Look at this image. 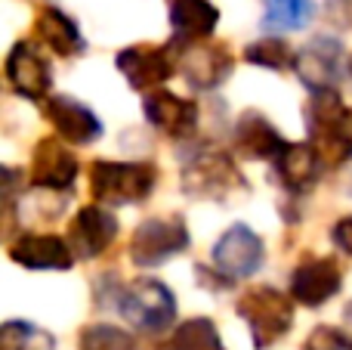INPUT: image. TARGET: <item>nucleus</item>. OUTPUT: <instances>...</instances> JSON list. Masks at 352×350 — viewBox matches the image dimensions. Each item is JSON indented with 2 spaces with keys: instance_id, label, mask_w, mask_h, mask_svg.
<instances>
[{
  "instance_id": "412c9836",
  "label": "nucleus",
  "mask_w": 352,
  "mask_h": 350,
  "mask_svg": "<svg viewBox=\"0 0 352 350\" xmlns=\"http://www.w3.org/2000/svg\"><path fill=\"white\" fill-rule=\"evenodd\" d=\"M343 109L346 105L340 103V93L337 90H312V99L306 103V127H309L312 146H318L328 136V130L337 124Z\"/></svg>"
},
{
  "instance_id": "6ab92c4d",
  "label": "nucleus",
  "mask_w": 352,
  "mask_h": 350,
  "mask_svg": "<svg viewBox=\"0 0 352 350\" xmlns=\"http://www.w3.org/2000/svg\"><path fill=\"white\" fill-rule=\"evenodd\" d=\"M219 22V10L210 0H173L170 25L176 41H207Z\"/></svg>"
},
{
  "instance_id": "1a4fd4ad",
  "label": "nucleus",
  "mask_w": 352,
  "mask_h": 350,
  "mask_svg": "<svg viewBox=\"0 0 352 350\" xmlns=\"http://www.w3.org/2000/svg\"><path fill=\"white\" fill-rule=\"evenodd\" d=\"M118 239V220L109 208L102 205H87L78 211V217L72 220L68 229V248L74 258H99L111 242Z\"/></svg>"
},
{
  "instance_id": "9d476101",
  "label": "nucleus",
  "mask_w": 352,
  "mask_h": 350,
  "mask_svg": "<svg viewBox=\"0 0 352 350\" xmlns=\"http://www.w3.org/2000/svg\"><path fill=\"white\" fill-rule=\"evenodd\" d=\"M343 273L334 258H312L294 270L291 276V298L303 307H322L340 291Z\"/></svg>"
},
{
  "instance_id": "4be33fe9",
  "label": "nucleus",
  "mask_w": 352,
  "mask_h": 350,
  "mask_svg": "<svg viewBox=\"0 0 352 350\" xmlns=\"http://www.w3.org/2000/svg\"><path fill=\"white\" fill-rule=\"evenodd\" d=\"M0 350H56V338L28 320H10L0 326Z\"/></svg>"
},
{
  "instance_id": "2eb2a0df",
  "label": "nucleus",
  "mask_w": 352,
  "mask_h": 350,
  "mask_svg": "<svg viewBox=\"0 0 352 350\" xmlns=\"http://www.w3.org/2000/svg\"><path fill=\"white\" fill-rule=\"evenodd\" d=\"M31 180L43 189H68L78 180V158L56 136L41 140L34 149V161H31Z\"/></svg>"
},
{
  "instance_id": "423d86ee",
  "label": "nucleus",
  "mask_w": 352,
  "mask_h": 350,
  "mask_svg": "<svg viewBox=\"0 0 352 350\" xmlns=\"http://www.w3.org/2000/svg\"><path fill=\"white\" fill-rule=\"evenodd\" d=\"M188 248V229L179 217H152L136 227L130 239V260L142 270L161 267Z\"/></svg>"
},
{
  "instance_id": "0eeeda50",
  "label": "nucleus",
  "mask_w": 352,
  "mask_h": 350,
  "mask_svg": "<svg viewBox=\"0 0 352 350\" xmlns=\"http://www.w3.org/2000/svg\"><path fill=\"white\" fill-rule=\"evenodd\" d=\"M213 267L223 273V279L235 282V279H248L254 276L256 270L266 260V248H263V239L244 223H235L229 227L213 245Z\"/></svg>"
},
{
  "instance_id": "6e6552de",
  "label": "nucleus",
  "mask_w": 352,
  "mask_h": 350,
  "mask_svg": "<svg viewBox=\"0 0 352 350\" xmlns=\"http://www.w3.org/2000/svg\"><path fill=\"white\" fill-rule=\"evenodd\" d=\"M300 81L309 90H337V81L343 74V47L337 37L318 34L294 56Z\"/></svg>"
},
{
  "instance_id": "dca6fc26",
  "label": "nucleus",
  "mask_w": 352,
  "mask_h": 350,
  "mask_svg": "<svg viewBox=\"0 0 352 350\" xmlns=\"http://www.w3.org/2000/svg\"><path fill=\"white\" fill-rule=\"evenodd\" d=\"M10 258L28 270H68L74 264V254L65 239L53 233H25L12 242Z\"/></svg>"
},
{
  "instance_id": "2f4dec72",
  "label": "nucleus",
  "mask_w": 352,
  "mask_h": 350,
  "mask_svg": "<svg viewBox=\"0 0 352 350\" xmlns=\"http://www.w3.org/2000/svg\"><path fill=\"white\" fill-rule=\"evenodd\" d=\"M346 313H349V316H352V304H349V310H346Z\"/></svg>"
},
{
  "instance_id": "aec40b11",
  "label": "nucleus",
  "mask_w": 352,
  "mask_h": 350,
  "mask_svg": "<svg viewBox=\"0 0 352 350\" xmlns=\"http://www.w3.org/2000/svg\"><path fill=\"white\" fill-rule=\"evenodd\" d=\"M37 37L59 56H78V53H84V47H87L78 25H74V19H68L65 12L56 10V6L41 12V19H37Z\"/></svg>"
},
{
  "instance_id": "f8f14e48",
  "label": "nucleus",
  "mask_w": 352,
  "mask_h": 350,
  "mask_svg": "<svg viewBox=\"0 0 352 350\" xmlns=\"http://www.w3.org/2000/svg\"><path fill=\"white\" fill-rule=\"evenodd\" d=\"M142 112L155 127L173 140H188L198 130V103L176 96L170 90H152L142 99Z\"/></svg>"
},
{
  "instance_id": "473e14b6",
  "label": "nucleus",
  "mask_w": 352,
  "mask_h": 350,
  "mask_svg": "<svg viewBox=\"0 0 352 350\" xmlns=\"http://www.w3.org/2000/svg\"><path fill=\"white\" fill-rule=\"evenodd\" d=\"M349 68H352V62H349Z\"/></svg>"
},
{
  "instance_id": "9b49d317",
  "label": "nucleus",
  "mask_w": 352,
  "mask_h": 350,
  "mask_svg": "<svg viewBox=\"0 0 352 350\" xmlns=\"http://www.w3.org/2000/svg\"><path fill=\"white\" fill-rule=\"evenodd\" d=\"M285 146H287L285 136L272 127V121L263 112H254V109L241 112L235 127H232V149L238 155H244V158H254V161L278 158L285 152Z\"/></svg>"
},
{
  "instance_id": "bb28decb",
  "label": "nucleus",
  "mask_w": 352,
  "mask_h": 350,
  "mask_svg": "<svg viewBox=\"0 0 352 350\" xmlns=\"http://www.w3.org/2000/svg\"><path fill=\"white\" fill-rule=\"evenodd\" d=\"M318 146L328 149V155H331L334 161L352 158V109H343V115L337 118V124L328 130V136H324ZM318 146H316V149H318Z\"/></svg>"
},
{
  "instance_id": "cd10ccee",
  "label": "nucleus",
  "mask_w": 352,
  "mask_h": 350,
  "mask_svg": "<svg viewBox=\"0 0 352 350\" xmlns=\"http://www.w3.org/2000/svg\"><path fill=\"white\" fill-rule=\"evenodd\" d=\"M303 350H352V338L340 329L331 326H318L312 329V335L306 338Z\"/></svg>"
},
{
  "instance_id": "7ed1b4c3",
  "label": "nucleus",
  "mask_w": 352,
  "mask_h": 350,
  "mask_svg": "<svg viewBox=\"0 0 352 350\" xmlns=\"http://www.w3.org/2000/svg\"><path fill=\"white\" fill-rule=\"evenodd\" d=\"M115 307L127 322H133L142 332H164L176 320L173 291L158 279H133L130 285H118Z\"/></svg>"
},
{
  "instance_id": "c85d7f7f",
  "label": "nucleus",
  "mask_w": 352,
  "mask_h": 350,
  "mask_svg": "<svg viewBox=\"0 0 352 350\" xmlns=\"http://www.w3.org/2000/svg\"><path fill=\"white\" fill-rule=\"evenodd\" d=\"M331 239H334V245L340 248V251L352 254V217H340V220L334 223V229H331Z\"/></svg>"
},
{
  "instance_id": "a211bd4d",
  "label": "nucleus",
  "mask_w": 352,
  "mask_h": 350,
  "mask_svg": "<svg viewBox=\"0 0 352 350\" xmlns=\"http://www.w3.org/2000/svg\"><path fill=\"white\" fill-rule=\"evenodd\" d=\"M318 174H322V152L312 143H287L285 152L278 155V177L294 196L312 189Z\"/></svg>"
},
{
  "instance_id": "ddd939ff",
  "label": "nucleus",
  "mask_w": 352,
  "mask_h": 350,
  "mask_svg": "<svg viewBox=\"0 0 352 350\" xmlns=\"http://www.w3.org/2000/svg\"><path fill=\"white\" fill-rule=\"evenodd\" d=\"M118 68L133 90H155L176 72L167 47H127L118 53Z\"/></svg>"
},
{
  "instance_id": "f257e3e1",
  "label": "nucleus",
  "mask_w": 352,
  "mask_h": 350,
  "mask_svg": "<svg viewBox=\"0 0 352 350\" xmlns=\"http://www.w3.org/2000/svg\"><path fill=\"white\" fill-rule=\"evenodd\" d=\"M179 183L186 196L210 198V202H223V198L248 189V180L238 171L235 158L229 152H219V149H201V152H195L182 165Z\"/></svg>"
},
{
  "instance_id": "20e7f679",
  "label": "nucleus",
  "mask_w": 352,
  "mask_h": 350,
  "mask_svg": "<svg viewBox=\"0 0 352 350\" xmlns=\"http://www.w3.org/2000/svg\"><path fill=\"white\" fill-rule=\"evenodd\" d=\"M158 183V167L146 161H96L90 189L105 205H133L148 198Z\"/></svg>"
},
{
  "instance_id": "7c9ffc66",
  "label": "nucleus",
  "mask_w": 352,
  "mask_h": 350,
  "mask_svg": "<svg viewBox=\"0 0 352 350\" xmlns=\"http://www.w3.org/2000/svg\"><path fill=\"white\" fill-rule=\"evenodd\" d=\"M12 229H16V208L10 202H0V239H6Z\"/></svg>"
},
{
  "instance_id": "b1692460",
  "label": "nucleus",
  "mask_w": 352,
  "mask_h": 350,
  "mask_svg": "<svg viewBox=\"0 0 352 350\" xmlns=\"http://www.w3.org/2000/svg\"><path fill=\"white\" fill-rule=\"evenodd\" d=\"M312 12H316L312 0H266L263 28H278V31L303 28L312 19Z\"/></svg>"
},
{
  "instance_id": "5701e85b",
  "label": "nucleus",
  "mask_w": 352,
  "mask_h": 350,
  "mask_svg": "<svg viewBox=\"0 0 352 350\" xmlns=\"http://www.w3.org/2000/svg\"><path fill=\"white\" fill-rule=\"evenodd\" d=\"M170 350H226L223 338H219L213 320L204 316H195L176 326L173 338H170Z\"/></svg>"
},
{
  "instance_id": "c756f323",
  "label": "nucleus",
  "mask_w": 352,
  "mask_h": 350,
  "mask_svg": "<svg viewBox=\"0 0 352 350\" xmlns=\"http://www.w3.org/2000/svg\"><path fill=\"white\" fill-rule=\"evenodd\" d=\"M19 186H22V174L0 165V202H6L10 196H16Z\"/></svg>"
},
{
  "instance_id": "39448f33",
  "label": "nucleus",
  "mask_w": 352,
  "mask_h": 350,
  "mask_svg": "<svg viewBox=\"0 0 352 350\" xmlns=\"http://www.w3.org/2000/svg\"><path fill=\"white\" fill-rule=\"evenodd\" d=\"M170 56L173 68H179L182 78L188 81V87L195 90H213L219 87L235 68L232 53L223 43H207V41H173Z\"/></svg>"
},
{
  "instance_id": "f3484780",
  "label": "nucleus",
  "mask_w": 352,
  "mask_h": 350,
  "mask_svg": "<svg viewBox=\"0 0 352 350\" xmlns=\"http://www.w3.org/2000/svg\"><path fill=\"white\" fill-rule=\"evenodd\" d=\"M6 74L12 87L28 99H43L50 90V62L43 53H37L34 43H16L6 59Z\"/></svg>"
},
{
  "instance_id": "a878e982",
  "label": "nucleus",
  "mask_w": 352,
  "mask_h": 350,
  "mask_svg": "<svg viewBox=\"0 0 352 350\" xmlns=\"http://www.w3.org/2000/svg\"><path fill=\"white\" fill-rule=\"evenodd\" d=\"M80 350H136V341L124 329L96 322V326L80 332Z\"/></svg>"
},
{
  "instance_id": "4468645a",
  "label": "nucleus",
  "mask_w": 352,
  "mask_h": 350,
  "mask_svg": "<svg viewBox=\"0 0 352 350\" xmlns=\"http://www.w3.org/2000/svg\"><path fill=\"white\" fill-rule=\"evenodd\" d=\"M47 118L53 121L56 134L65 143H74V146H87V143H96L102 136V121L84 103L72 96H50Z\"/></svg>"
},
{
  "instance_id": "393cba45",
  "label": "nucleus",
  "mask_w": 352,
  "mask_h": 350,
  "mask_svg": "<svg viewBox=\"0 0 352 350\" xmlns=\"http://www.w3.org/2000/svg\"><path fill=\"white\" fill-rule=\"evenodd\" d=\"M244 59H248L250 65H263V68H272V72H281V68L294 65V50L287 47V41H281V37H263V41L244 47Z\"/></svg>"
},
{
  "instance_id": "f03ea898",
  "label": "nucleus",
  "mask_w": 352,
  "mask_h": 350,
  "mask_svg": "<svg viewBox=\"0 0 352 350\" xmlns=\"http://www.w3.org/2000/svg\"><path fill=\"white\" fill-rule=\"evenodd\" d=\"M238 316L250 326L256 350H269L294 329V301L272 285H256L241 295Z\"/></svg>"
}]
</instances>
